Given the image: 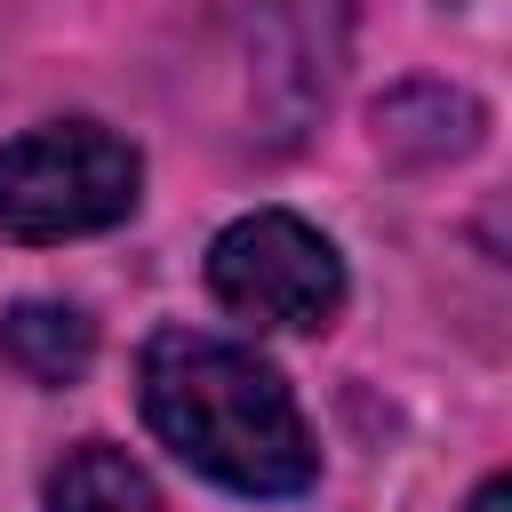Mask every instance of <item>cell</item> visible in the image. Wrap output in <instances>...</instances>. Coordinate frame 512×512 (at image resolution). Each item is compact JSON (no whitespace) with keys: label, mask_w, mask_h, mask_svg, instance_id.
I'll use <instances>...</instances> for the list:
<instances>
[{"label":"cell","mask_w":512,"mask_h":512,"mask_svg":"<svg viewBox=\"0 0 512 512\" xmlns=\"http://www.w3.org/2000/svg\"><path fill=\"white\" fill-rule=\"evenodd\" d=\"M144 424L160 448H176L192 472L240 496H296L320 472V448L304 432L296 392L280 384L272 360H256L232 336L208 328H160L136 368Z\"/></svg>","instance_id":"obj_1"},{"label":"cell","mask_w":512,"mask_h":512,"mask_svg":"<svg viewBox=\"0 0 512 512\" xmlns=\"http://www.w3.org/2000/svg\"><path fill=\"white\" fill-rule=\"evenodd\" d=\"M136 184H144V160L112 128H96V120L32 128V136L0 144V240L48 248V240L104 232L136 208Z\"/></svg>","instance_id":"obj_2"},{"label":"cell","mask_w":512,"mask_h":512,"mask_svg":"<svg viewBox=\"0 0 512 512\" xmlns=\"http://www.w3.org/2000/svg\"><path fill=\"white\" fill-rule=\"evenodd\" d=\"M208 288L256 328H328L344 312V256L288 208H256L208 240Z\"/></svg>","instance_id":"obj_3"},{"label":"cell","mask_w":512,"mask_h":512,"mask_svg":"<svg viewBox=\"0 0 512 512\" xmlns=\"http://www.w3.org/2000/svg\"><path fill=\"white\" fill-rule=\"evenodd\" d=\"M0 360L32 384H80L96 360V328H88V312H72L56 296H24L0 312Z\"/></svg>","instance_id":"obj_4"},{"label":"cell","mask_w":512,"mask_h":512,"mask_svg":"<svg viewBox=\"0 0 512 512\" xmlns=\"http://www.w3.org/2000/svg\"><path fill=\"white\" fill-rule=\"evenodd\" d=\"M48 512H160L152 472L112 448V440H80L56 472H48Z\"/></svg>","instance_id":"obj_5"},{"label":"cell","mask_w":512,"mask_h":512,"mask_svg":"<svg viewBox=\"0 0 512 512\" xmlns=\"http://www.w3.org/2000/svg\"><path fill=\"white\" fill-rule=\"evenodd\" d=\"M472 512H512V480H480V496H472Z\"/></svg>","instance_id":"obj_6"}]
</instances>
